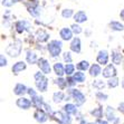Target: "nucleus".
<instances>
[{
    "label": "nucleus",
    "mask_w": 124,
    "mask_h": 124,
    "mask_svg": "<svg viewBox=\"0 0 124 124\" xmlns=\"http://www.w3.org/2000/svg\"><path fill=\"white\" fill-rule=\"evenodd\" d=\"M108 26H110L111 30H113V31H123L124 30V25L121 23V21L113 20L110 23Z\"/></svg>",
    "instance_id": "obj_25"
},
{
    "label": "nucleus",
    "mask_w": 124,
    "mask_h": 124,
    "mask_svg": "<svg viewBox=\"0 0 124 124\" xmlns=\"http://www.w3.org/2000/svg\"><path fill=\"white\" fill-rule=\"evenodd\" d=\"M66 81H67V86L68 87H74L76 85V83H77V82L75 81L74 76H67Z\"/></svg>",
    "instance_id": "obj_39"
},
{
    "label": "nucleus",
    "mask_w": 124,
    "mask_h": 124,
    "mask_svg": "<svg viewBox=\"0 0 124 124\" xmlns=\"http://www.w3.org/2000/svg\"><path fill=\"white\" fill-rule=\"evenodd\" d=\"M102 75H103L104 78H112V77H115L117 75V70H116L114 64H107L106 66L104 67L103 72H102Z\"/></svg>",
    "instance_id": "obj_6"
},
{
    "label": "nucleus",
    "mask_w": 124,
    "mask_h": 124,
    "mask_svg": "<svg viewBox=\"0 0 124 124\" xmlns=\"http://www.w3.org/2000/svg\"><path fill=\"white\" fill-rule=\"evenodd\" d=\"M14 3H17V2H21V1H23V0H11Z\"/></svg>",
    "instance_id": "obj_46"
},
{
    "label": "nucleus",
    "mask_w": 124,
    "mask_h": 124,
    "mask_svg": "<svg viewBox=\"0 0 124 124\" xmlns=\"http://www.w3.org/2000/svg\"><path fill=\"white\" fill-rule=\"evenodd\" d=\"M77 105L76 104H73V103H67L65 104L63 106V111L64 112H66L67 114H69V115H76L77 114Z\"/></svg>",
    "instance_id": "obj_18"
},
{
    "label": "nucleus",
    "mask_w": 124,
    "mask_h": 124,
    "mask_svg": "<svg viewBox=\"0 0 124 124\" xmlns=\"http://www.w3.org/2000/svg\"><path fill=\"white\" fill-rule=\"evenodd\" d=\"M69 49L70 52L75 53V54H79L82 52V41L79 37H74L70 40V44H69Z\"/></svg>",
    "instance_id": "obj_11"
},
{
    "label": "nucleus",
    "mask_w": 124,
    "mask_h": 124,
    "mask_svg": "<svg viewBox=\"0 0 124 124\" xmlns=\"http://www.w3.org/2000/svg\"><path fill=\"white\" fill-rule=\"evenodd\" d=\"M50 117L53 120L57 121L58 124H72V117H70V115L67 114L66 112H64V111L54 112Z\"/></svg>",
    "instance_id": "obj_5"
},
{
    "label": "nucleus",
    "mask_w": 124,
    "mask_h": 124,
    "mask_svg": "<svg viewBox=\"0 0 124 124\" xmlns=\"http://www.w3.org/2000/svg\"><path fill=\"white\" fill-rule=\"evenodd\" d=\"M7 64H8V61H7V58L5 57L3 54L0 55V67H6Z\"/></svg>",
    "instance_id": "obj_40"
},
{
    "label": "nucleus",
    "mask_w": 124,
    "mask_h": 124,
    "mask_svg": "<svg viewBox=\"0 0 124 124\" xmlns=\"http://www.w3.org/2000/svg\"><path fill=\"white\" fill-rule=\"evenodd\" d=\"M123 54H124V49H123Z\"/></svg>",
    "instance_id": "obj_49"
},
{
    "label": "nucleus",
    "mask_w": 124,
    "mask_h": 124,
    "mask_svg": "<svg viewBox=\"0 0 124 124\" xmlns=\"http://www.w3.org/2000/svg\"><path fill=\"white\" fill-rule=\"evenodd\" d=\"M26 68H27V64L23 61H19V62H17V63H15L14 65H12L11 72L14 73L15 75H18L19 73L23 72Z\"/></svg>",
    "instance_id": "obj_16"
},
{
    "label": "nucleus",
    "mask_w": 124,
    "mask_h": 124,
    "mask_svg": "<svg viewBox=\"0 0 124 124\" xmlns=\"http://www.w3.org/2000/svg\"><path fill=\"white\" fill-rule=\"evenodd\" d=\"M79 124H90V123H88V122H87V121H85L84 118H82L81 121H79Z\"/></svg>",
    "instance_id": "obj_44"
},
{
    "label": "nucleus",
    "mask_w": 124,
    "mask_h": 124,
    "mask_svg": "<svg viewBox=\"0 0 124 124\" xmlns=\"http://www.w3.org/2000/svg\"><path fill=\"white\" fill-rule=\"evenodd\" d=\"M15 95L17 96H25V94H27L28 92V87L23 83H17L14 86V90H12Z\"/></svg>",
    "instance_id": "obj_13"
},
{
    "label": "nucleus",
    "mask_w": 124,
    "mask_h": 124,
    "mask_svg": "<svg viewBox=\"0 0 124 124\" xmlns=\"http://www.w3.org/2000/svg\"><path fill=\"white\" fill-rule=\"evenodd\" d=\"M65 97H66V96H65L64 92H62V91H57V92H55L53 94V101L56 104H59L61 102L65 101Z\"/></svg>",
    "instance_id": "obj_26"
},
{
    "label": "nucleus",
    "mask_w": 124,
    "mask_h": 124,
    "mask_svg": "<svg viewBox=\"0 0 124 124\" xmlns=\"http://www.w3.org/2000/svg\"><path fill=\"white\" fill-rule=\"evenodd\" d=\"M27 9H28V12L34 18H38L41 15V8L39 7V5H38V6H34V7H29V8H27Z\"/></svg>",
    "instance_id": "obj_28"
},
{
    "label": "nucleus",
    "mask_w": 124,
    "mask_h": 124,
    "mask_svg": "<svg viewBox=\"0 0 124 124\" xmlns=\"http://www.w3.org/2000/svg\"><path fill=\"white\" fill-rule=\"evenodd\" d=\"M35 78V85L36 88L38 90V92L45 93L48 90V78L46 77V74H44L41 70L36 72L34 75Z\"/></svg>",
    "instance_id": "obj_1"
},
{
    "label": "nucleus",
    "mask_w": 124,
    "mask_h": 124,
    "mask_svg": "<svg viewBox=\"0 0 124 124\" xmlns=\"http://www.w3.org/2000/svg\"><path fill=\"white\" fill-rule=\"evenodd\" d=\"M118 84H120V79L115 76V77L108 78V81L106 82V86L108 88H115V87L118 86Z\"/></svg>",
    "instance_id": "obj_32"
},
{
    "label": "nucleus",
    "mask_w": 124,
    "mask_h": 124,
    "mask_svg": "<svg viewBox=\"0 0 124 124\" xmlns=\"http://www.w3.org/2000/svg\"><path fill=\"white\" fill-rule=\"evenodd\" d=\"M95 124H110L107 120H103V118H96Z\"/></svg>",
    "instance_id": "obj_42"
},
{
    "label": "nucleus",
    "mask_w": 124,
    "mask_h": 124,
    "mask_svg": "<svg viewBox=\"0 0 124 124\" xmlns=\"http://www.w3.org/2000/svg\"><path fill=\"white\" fill-rule=\"evenodd\" d=\"M103 114H104L103 107H101V106H98L91 111V115L94 116L95 118H103Z\"/></svg>",
    "instance_id": "obj_33"
},
{
    "label": "nucleus",
    "mask_w": 124,
    "mask_h": 124,
    "mask_svg": "<svg viewBox=\"0 0 124 124\" xmlns=\"http://www.w3.org/2000/svg\"><path fill=\"white\" fill-rule=\"evenodd\" d=\"M31 102H32V107H35L36 110L37 108H43V106H44V98H43V96H40V95H36V96H34V97H31Z\"/></svg>",
    "instance_id": "obj_21"
},
{
    "label": "nucleus",
    "mask_w": 124,
    "mask_h": 124,
    "mask_svg": "<svg viewBox=\"0 0 124 124\" xmlns=\"http://www.w3.org/2000/svg\"><path fill=\"white\" fill-rule=\"evenodd\" d=\"M55 84L58 86V88L59 90H65L67 86V81H66V78H63V76H57V78L55 79Z\"/></svg>",
    "instance_id": "obj_27"
},
{
    "label": "nucleus",
    "mask_w": 124,
    "mask_h": 124,
    "mask_svg": "<svg viewBox=\"0 0 124 124\" xmlns=\"http://www.w3.org/2000/svg\"><path fill=\"white\" fill-rule=\"evenodd\" d=\"M53 70L56 74V76H63L65 74V66L62 63H55L53 66Z\"/></svg>",
    "instance_id": "obj_24"
},
{
    "label": "nucleus",
    "mask_w": 124,
    "mask_h": 124,
    "mask_svg": "<svg viewBox=\"0 0 124 124\" xmlns=\"http://www.w3.org/2000/svg\"><path fill=\"white\" fill-rule=\"evenodd\" d=\"M70 28H72L74 35H79L82 31H83V28H82V27L79 26V23H73L72 26H70Z\"/></svg>",
    "instance_id": "obj_37"
},
{
    "label": "nucleus",
    "mask_w": 124,
    "mask_h": 124,
    "mask_svg": "<svg viewBox=\"0 0 124 124\" xmlns=\"http://www.w3.org/2000/svg\"><path fill=\"white\" fill-rule=\"evenodd\" d=\"M121 86H122V88L124 90V76L122 77V79H121Z\"/></svg>",
    "instance_id": "obj_45"
},
{
    "label": "nucleus",
    "mask_w": 124,
    "mask_h": 124,
    "mask_svg": "<svg viewBox=\"0 0 124 124\" xmlns=\"http://www.w3.org/2000/svg\"><path fill=\"white\" fill-rule=\"evenodd\" d=\"M95 97H96V100H98L100 102H105V101H107L108 95H107L106 93H104L103 91H97V92L95 93Z\"/></svg>",
    "instance_id": "obj_34"
},
{
    "label": "nucleus",
    "mask_w": 124,
    "mask_h": 124,
    "mask_svg": "<svg viewBox=\"0 0 124 124\" xmlns=\"http://www.w3.org/2000/svg\"><path fill=\"white\" fill-rule=\"evenodd\" d=\"M73 36H74V32H73L72 28H68V27H63V28L59 30V37L62 38V40L65 41H69L72 40Z\"/></svg>",
    "instance_id": "obj_12"
},
{
    "label": "nucleus",
    "mask_w": 124,
    "mask_h": 124,
    "mask_svg": "<svg viewBox=\"0 0 124 124\" xmlns=\"http://www.w3.org/2000/svg\"><path fill=\"white\" fill-rule=\"evenodd\" d=\"M37 66H38V68H39V70H41V72H43L44 74H46V75L47 74H50V72H52L50 64H49V62L47 61L46 58H44V57L38 58Z\"/></svg>",
    "instance_id": "obj_7"
},
{
    "label": "nucleus",
    "mask_w": 124,
    "mask_h": 124,
    "mask_svg": "<svg viewBox=\"0 0 124 124\" xmlns=\"http://www.w3.org/2000/svg\"><path fill=\"white\" fill-rule=\"evenodd\" d=\"M63 59L65 63H72L73 62V56L70 52H64L63 53Z\"/></svg>",
    "instance_id": "obj_38"
},
{
    "label": "nucleus",
    "mask_w": 124,
    "mask_h": 124,
    "mask_svg": "<svg viewBox=\"0 0 124 124\" xmlns=\"http://www.w3.org/2000/svg\"><path fill=\"white\" fill-rule=\"evenodd\" d=\"M49 34L47 31H45L44 29H38L37 32H36V38L39 43H46L49 40Z\"/></svg>",
    "instance_id": "obj_19"
},
{
    "label": "nucleus",
    "mask_w": 124,
    "mask_h": 124,
    "mask_svg": "<svg viewBox=\"0 0 124 124\" xmlns=\"http://www.w3.org/2000/svg\"><path fill=\"white\" fill-rule=\"evenodd\" d=\"M102 65H100V64H92L90 67V69H88V73H90V76L91 77H98L100 75H102Z\"/></svg>",
    "instance_id": "obj_15"
},
{
    "label": "nucleus",
    "mask_w": 124,
    "mask_h": 124,
    "mask_svg": "<svg viewBox=\"0 0 124 124\" xmlns=\"http://www.w3.org/2000/svg\"><path fill=\"white\" fill-rule=\"evenodd\" d=\"M75 65L72 63H67L66 65H65V75L66 76H72L74 75V73H75Z\"/></svg>",
    "instance_id": "obj_30"
},
{
    "label": "nucleus",
    "mask_w": 124,
    "mask_h": 124,
    "mask_svg": "<svg viewBox=\"0 0 124 124\" xmlns=\"http://www.w3.org/2000/svg\"><path fill=\"white\" fill-rule=\"evenodd\" d=\"M111 57H112V63L114 65H121V63L123 62V55L118 50H112Z\"/></svg>",
    "instance_id": "obj_20"
},
{
    "label": "nucleus",
    "mask_w": 124,
    "mask_h": 124,
    "mask_svg": "<svg viewBox=\"0 0 124 124\" xmlns=\"http://www.w3.org/2000/svg\"><path fill=\"white\" fill-rule=\"evenodd\" d=\"M1 1H2V3H5V2L7 1V0H1Z\"/></svg>",
    "instance_id": "obj_47"
},
{
    "label": "nucleus",
    "mask_w": 124,
    "mask_h": 124,
    "mask_svg": "<svg viewBox=\"0 0 124 124\" xmlns=\"http://www.w3.org/2000/svg\"><path fill=\"white\" fill-rule=\"evenodd\" d=\"M96 61L102 66H106L107 64H108V61H110V54H108V52L105 50V49L100 50L97 53V56H96Z\"/></svg>",
    "instance_id": "obj_9"
},
{
    "label": "nucleus",
    "mask_w": 124,
    "mask_h": 124,
    "mask_svg": "<svg viewBox=\"0 0 124 124\" xmlns=\"http://www.w3.org/2000/svg\"><path fill=\"white\" fill-rule=\"evenodd\" d=\"M27 94H28V95L30 96V98H31V97H34V96L37 95V92H36V91H35L34 88L29 87V88H28V92H27Z\"/></svg>",
    "instance_id": "obj_41"
},
{
    "label": "nucleus",
    "mask_w": 124,
    "mask_h": 124,
    "mask_svg": "<svg viewBox=\"0 0 124 124\" xmlns=\"http://www.w3.org/2000/svg\"><path fill=\"white\" fill-rule=\"evenodd\" d=\"M105 117L108 122H114L116 120V115H115V110L112 106H107L105 108Z\"/></svg>",
    "instance_id": "obj_22"
},
{
    "label": "nucleus",
    "mask_w": 124,
    "mask_h": 124,
    "mask_svg": "<svg viewBox=\"0 0 124 124\" xmlns=\"http://www.w3.org/2000/svg\"><path fill=\"white\" fill-rule=\"evenodd\" d=\"M21 50H23V44L20 40H16L12 44H10L6 48V54L10 57H18L20 55Z\"/></svg>",
    "instance_id": "obj_4"
},
{
    "label": "nucleus",
    "mask_w": 124,
    "mask_h": 124,
    "mask_svg": "<svg viewBox=\"0 0 124 124\" xmlns=\"http://www.w3.org/2000/svg\"><path fill=\"white\" fill-rule=\"evenodd\" d=\"M34 117L38 123H45L49 118V115L45 110H43V108H37L34 113Z\"/></svg>",
    "instance_id": "obj_10"
},
{
    "label": "nucleus",
    "mask_w": 124,
    "mask_h": 124,
    "mask_svg": "<svg viewBox=\"0 0 124 124\" xmlns=\"http://www.w3.org/2000/svg\"><path fill=\"white\" fill-rule=\"evenodd\" d=\"M68 94L72 96V100L74 101V104H76L78 107L82 106L86 102V97L84 95V93L79 91L78 88H74L70 87V90H68Z\"/></svg>",
    "instance_id": "obj_3"
},
{
    "label": "nucleus",
    "mask_w": 124,
    "mask_h": 124,
    "mask_svg": "<svg viewBox=\"0 0 124 124\" xmlns=\"http://www.w3.org/2000/svg\"><path fill=\"white\" fill-rule=\"evenodd\" d=\"M62 17L64 19H69V18L74 17V10L73 9H64V10H62Z\"/></svg>",
    "instance_id": "obj_35"
},
{
    "label": "nucleus",
    "mask_w": 124,
    "mask_h": 124,
    "mask_svg": "<svg viewBox=\"0 0 124 124\" xmlns=\"http://www.w3.org/2000/svg\"><path fill=\"white\" fill-rule=\"evenodd\" d=\"M74 20H75V23H86L87 21V15L85 11H83V10H78V11H76L75 14H74Z\"/></svg>",
    "instance_id": "obj_17"
},
{
    "label": "nucleus",
    "mask_w": 124,
    "mask_h": 124,
    "mask_svg": "<svg viewBox=\"0 0 124 124\" xmlns=\"http://www.w3.org/2000/svg\"><path fill=\"white\" fill-rule=\"evenodd\" d=\"M73 76H74V78H75V81L77 83H84V82L86 81V75L82 70H77L76 73H74Z\"/></svg>",
    "instance_id": "obj_31"
},
{
    "label": "nucleus",
    "mask_w": 124,
    "mask_h": 124,
    "mask_svg": "<svg viewBox=\"0 0 124 124\" xmlns=\"http://www.w3.org/2000/svg\"><path fill=\"white\" fill-rule=\"evenodd\" d=\"M16 105H17L20 110H29L32 106L31 100L25 97V96H19L16 101Z\"/></svg>",
    "instance_id": "obj_8"
},
{
    "label": "nucleus",
    "mask_w": 124,
    "mask_h": 124,
    "mask_svg": "<svg viewBox=\"0 0 124 124\" xmlns=\"http://www.w3.org/2000/svg\"><path fill=\"white\" fill-rule=\"evenodd\" d=\"M105 85H106V84L104 83L102 79H97V81L93 82V87H94V88H96L97 91H102L104 87H105Z\"/></svg>",
    "instance_id": "obj_36"
},
{
    "label": "nucleus",
    "mask_w": 124,
    "mask_h": 124,
    "mask_svg": "<svg viewBox=\"0 0 124 124\" xmlns=\"http://www.w3.org/2000/svg\"><path fill=\"white\" fill-rule=\"evenodd\" d=\"M26 62L30 65H34V64H37L38 62V56L37 54L32 50H27V55H26Z\"/></svg>",
    "instance_id": "obj_23"
},
{
    "label": "nucleus",
    "mask_w": 124,
    "mask_h": 124,
    "mask_svg": "<svg viewBox=\"0 0 124 124\" xmlns=\"http://www.w3.org/2000/svg\"><path fill=\"white\" fill-rule=\"evenodd\" d=\"M120 18H121L122 20L124 21V9H123V10H121V12H120Z\"/></svg>",
    "instance_id": "obj_43"
},
{
    "label": "nucleus",
    "mask_w": 124,
    "mask_h": 124,
    "mask_svg": "<svg viewBox=\"0 0 124 124\" xmlns=\"http://www.w3.org/2000/svg\"><path fill=\"white\" fill-rule=\"evenodd\" d=\"M62 48H63V43L61 40H57V39H53L47 44V50L53 58L58 57L61 55Z\"/></svg>",
    "instance_id": "obj_2"
},
{
    "label": "nucleus",
    "mask_w": 124,
    "mask_h": 124,
    "mask_svg": "<svg viewBox=\"0 0 124 124\" xmlns=\"http://www.w3.org/2000/svg\"><path fill=\"white\" fill-rule=\"evenodd\" d=\"M15 27H16V31H17L18 34H23V32H25L26 30H29L30 25H29V23L26 20H18L15 23Z\"/></svg>",
    "instance_id": "obj_14"
},
{
    "label": "nucleus",
    "mask_w": 124,
    "mask_h": 124,
    "mask_svg": "<svg viewBox=\"0 0 124 124\" xmlns=\"http://www.w3.org/2000/svg\"><path fill=\"white\" fill-rule=\"evenodd\" d=\"M90 67H91V65H90V62L88 61H81L78 64H76V68H77L78 70H82V72L88 70Z\"/></svg>",
    "instance_id": "obj_29"
},
{
    "label": "nucleus",
    "mask_w": 124,
    "mask_h": 124,
    "mask_svg": "<svg viewBox=\"0 0 124 124\" xmlns=\"http://www.w3.org/2000/svg\"><path fill=\"white\" fill-rule=\"evenodd\" d=\"M90 124H95V122H92V123H90Z\"/></svg>",
    "instance_id": "obj_48"
}]
</instances>
